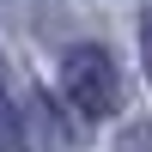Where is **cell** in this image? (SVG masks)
<instances>
[{
    "label": "cell",
    "mask_w": 152,
    "mask_h": 152,
    "mask_svg": "<svg viewBox=\"0 0 152 152\" xmlns=\"http://www.w3.org/2000/svg\"><path fill=\"white\" fill-rule=\"evenodd\" d=\"M61 91L73 97V110L79 116H116L122 110V67H116V55L110 49H97V43H79V49H67V61H61Z\"/></svg>",
    "instance_id": "obj_1"
},
{
    "label": "cell",
    "mask_w": 152,
    "mask_h": 152,
    "mask_svg": "<svg viewBox=\"0 0 152 152\" xmlns=\"http://www.w3.org/2000/svg\"><path fill=\"white\" fill-rule=\"evenodd\" d=\"M0 152H24V122H18L6 91H0Z\"/></svg>",
    "instance_id": "obj_2"
},
{
    "label": "cell",
    "mask_w": 152,
    "mask_h": 152,
    "mask_svg": "<svg viewBox=\"0 0 152 152\" xmlns=\"http://www.w3.org/2000/svg\"><path fill=\"white\" fill-rule=\"evenodd\" d=\"M122 152H152V122H140V128L122 134Z\"/></svg>",
    "instance_id": "obj_3"
},
{
    "label": "cell",
    "mask_w": 152,
    "mask_h": 152,
    "mask_svg": "<svg viewBox=\"0 0 152 152\" xmlns=\"http://www.w3.org/2000/svg\"><path fill=\"white\" fill-rule=\"evenodd\" d=\"M140 55H146V73H152V12L140 18Z\"/></svg>",
    "instance_id": "obj_4"
}]
</instances>
